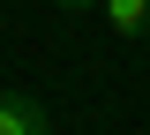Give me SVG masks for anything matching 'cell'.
<instances>
[{"label":"cell","mask_w":150,"mask_h":135,"mask_svg":"<svg viewBox=\"0 0 150 135\" xmlns=\"http://www.w3.org/2000/svg\"><path fill=\"white\" fill-rule=\"evenodd\" d=\"M53 8H68V15H90V8H98V0H53Z\"/></svg>","instance_id":"cell-3"},{"label":"cell","mask_w":150,"mask_h":135,"mask_svg":"<svg viewBox=\"0 0 150 135\" xmlns=\"http://www.w3.org/2000/svg\"><path fill=\"white\" fill-rule=\"evenodd\" d=\"M0 135H53V120H45V105L23 90H0Z\"/></svg>","instance_id":"cell-1"},{"label":"cell","mask_w":150,"mask_h":135,"mask_svg":"<svg viewBox=\"0 0 150 135\" xmlns=\"http://www.w3.org/2000/svg\"><path fill=\"white\" fill-rule=\"evenodd\" d=\"M98 8H105L112 38H143V30H150V0H98Z\"/></svg>","instance_id":"cell-2"}]
</instances>
